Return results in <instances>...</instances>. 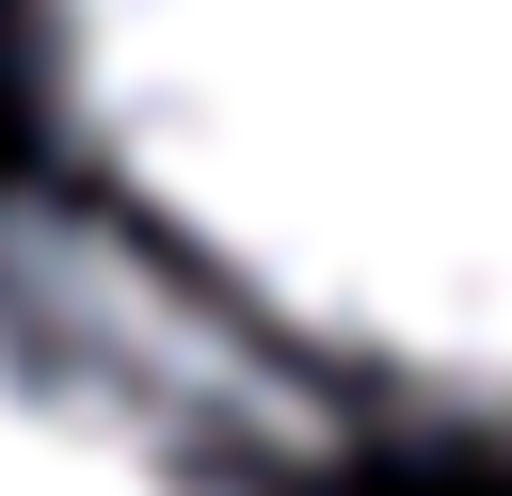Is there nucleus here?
I'll return each mask as SVG.
<instances>
[{"instance_id":"nucleus-2","label":"nucleus","mask_w":512,"mask_h":496,"mask_svg":"<svg viewBox=\"0 0 512 496\" xmlns=\"http://www.w3.org/2000/svg\"><path fill=\"white\" fill-rule=\"evenodd\" d=\"M304 416L80 208H0V496H304Z\"/></svg>"},{"instance_id":"nucleus-1","label":"nucleus","mask_w":512,"mask_h":496,"mask_svg":"<svg viewBox=\"0 0 512 496\" xmlns=\"http://www.w3.org/2000/svg\"><path fill=\"white\" fill-rule=\"evenodd\" d=\"M16 80L288 416L512 464V0H16Z\"/></svg>"}]
</instances>
